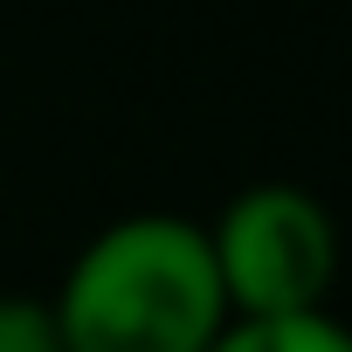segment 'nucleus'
<instances>
[{
    "instance_id": "obj_1",
    "label": "nucleus",
    "mask_w": 352,
    "mask_h": 352,
    "mask_svg": "<svg viewBox=\"0 0 352 352\" xmlns=\"http://www.w3.org/2000/svg\"><path fill=\"white\" fill-rule=\"evenodd\" d=\"M49 304L63 352H201L235 318L214 276L208 221L166 208L97 228Z\"/></svg>"
},
{
    "instance_id": "obj_2",
    "label": "nucleus",
    "mask_w": 352,
    "mask_h": 352,
    "mask_svg": "<svg viewBox=\"0 0 352 352\" xmlns=\"http://www.w3.org/2000/svg\"><path fill=\"white\" fill-rule=\"evenodd\" d=\"M214 276L235 318H283V311H318L338 276V235L318 194L290 180H256L242 187L214 221H208Z\"/></svg>"
},
{
    "instance_id": "obj_3",
    "label": "nucleus",
    "mask_w": 352,
    "mask_h": 352,
    "mask_svg": "<svg viewBox=\"0 0 352 352\" xmlns=\"http://www.w3.org/2000/svg\"><path fill=\"white\" fill-rule=\"evenodd\" d=\"M201 352H352L338 318L318 311H283V318H228Z\"/></svg>"
},
{
    "instance_id": "obj_4",
    "label": "nucleus",
    "mask_w": 352,
    "mask_h": 352,
    "mask_svg": "<svg viewBox=\"0 0 352 352\" xmlns=\"http://www.w3.org/2000/svg\"><path fill=\"white\" fill-rule=\"evenodd\" d=\"M0 352H63L49 297H0Z\"/></svg>"
}]
</instances>
